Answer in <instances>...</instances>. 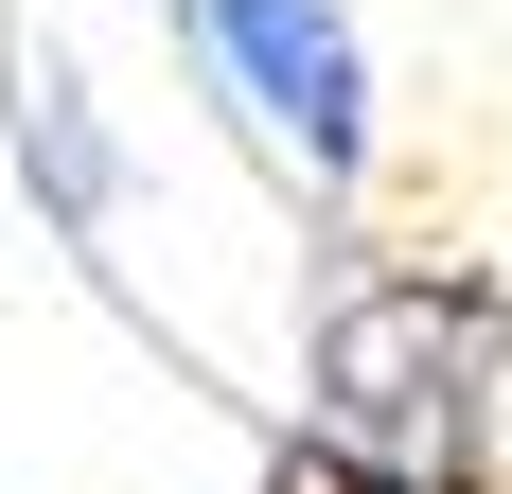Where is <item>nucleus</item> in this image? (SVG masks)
Segmentation results:
<instances>
[{"label":"nucleus","mask_w":512,"mask_h":494,"mask_svg":"<svg viewBox=\"0 0 512 494\" xmlns=\"http://www.w3.org/2000/svg\"><path fill=\"white\" fill-rule=\"evenodd\" d=\"M177 36H195L212 106L248 124V159L283 177V195H354L371 159V71H354V18L336 0H177Z\"/></svg>","instance_id":"obj_2"},{"label":"nucleus","mask_w":512,"mask_h":494,"mask_svg":"<svg viewBox=\"0 0 512 494\" xmlns=\"http://www.w3.org/2000/svg\"><path fill=\"white\" fill-rule=\"evenodd\" d=\"M265 494H442V477H407V459H354V442H283V477Z\"/></svg>","instance_id":"obj_4"},{"label":"nucleus","mask_w":512,"mask_h":494,"mask_svg":"<svg viewBox=\"0 0 512 494\" xmlns=\"http://www.w3.org/2000/svg\"><path fill=\"white\" fill-rule=\"evenodd\" d=\"M495 300H460L442 265H389V283H354L336 318H318V442L354 459H407V477L460 494L477 442H495Z\"/></svg>","instance_id":"obj_1"},{"label":"nucleus","mask_w":512,"mask_h":494,"mask_svg":"<svg viewBox=\"0 0 512 494\" xmlns=\"http://www.w3.org/2000/svg\"><path fill=\"white\" fill-rule=\"evenodd\" d=\"M18 159H36V195H53V230H106V212H124V159H106L89 89H71L53 53H18Z\"/></svg>","instance_id":"obj_3"}]
</instances>
